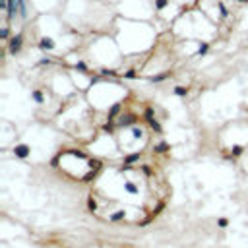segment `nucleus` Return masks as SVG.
Instances as JSON below:
<instances>
[{
  "label": "nucleus",
  "mask_w": 248,
  "mask_h": 248,
  "mask_svg": "<svg viewBox=\"0 0 248 248\" xmlns=\"http://www.w3.org/2000/svg\"><path fill=\"white\" fill-rule=\"evenodd\" d=\"M240 2H244V0H240Z\"/></svg>",
  "instance_id": "10"
},
{
  "label": "nucleus",
  "mask_w": 248,
  "mask_h": 248,
  "mask_svg": "<svg viewBox=\"0 0 248 248\" xmlns=\"http://www.w3.org/2000/svg\"><path fill=\"white\" fill-rule=\"evenodd\" d=\"M167 6V0H157V8H165Z\"/></svg>",
  "instance_id": "8"
},
{
  "label": "nucleus",
  "mask_w": 248,
  "mask_h": 248,
  "mask_svg": "<svg viewBox=\"0 0 248 248\" xmlns=\"http://www.w3.org/2000/svg\"><path fill=\"white\" fill-rule=\"evenodd\" d=\"M174 93H177V95H186V89H184V87H177V89H174Z\"/></svg>",
  "instance_id": "6"
},
{
  "label": "nucleus",
  "mask_w": 248,
  "mask_h": 248,
  "mask_svg": "<svg viewBox=\"0 0 248 248\" xmlns=\"http://www.w3.org/2000/svg\"><path fill=\"white\" fill-rule=\"evenodd\" d=\"M27 145H19V147H16V153H18V157H25L27 155Z\"/></svg>",
  "instance_id": "3"
},
{
  "label": "nucleus",
  "mask_w": 248,
  "mask_h": 248,
  "mask_svg": "<svg viewBox=\"0 0 248 248\" xmlns=\"http://www.w3.org/2000/svg\"><path fill=\"white\" fill-rule=\"evenodd\" d=\"M33 97H35V101H39V103L43 101V95H41V91H35V95H33Z\"/></svg>",
  "instance_id": "7"
},
{
  "label": "nucleus",
  "mask_w": 248,
  "mask_h": 248,
  "mask_svg": "<svg viewBox=\"0 0 248 248\" xmlns=\"http://www.w3.org/2000/svg\"><path fill=\"white\" fill-rule=\"evenodd\" d=\"M206 51H207V45H202V47H200V51H198V52H200V54H204Z\"/></svg>",
  "instance_id": "9"
},
{
  "label": "nucleus",
  "mask_w": 248,
  "mask_h": 248,
  "mask_svg": "<svg viewBox=\"0 0 248 248\" xmlns=\"http://www.w3.org/2000/svg\"><path fill=\"white\" fill-rule=\"evenodd\" d=\"M138 157H140V155H138V153H134V155H130V157H128V159H126V163H134V161H136V159H138Z\"/></svg>",
  "instance_id": "5"
},
{
  "label": "nucleus",
  "mask_w": 248,
  "mask_h": 248,
  "mask_svg": "<svg viewBox=\"0 0 248 248\" xmlns=\"http://www.w3.org/2000/svg\"><path fill=\"white\" fill-rule=\"evenodd\" d=\"M19 49H21V35H18L16 39H12V43H10V51L12 52H18Z\"/></svg>",
  "instance_id": "2"
},
{
  "label": "nucleus",
  "mask_w": 248,
  "mask_h": 248,
  "mask_svg": "<svg viewBox=\"0 0 248 248\" xmlns=\"http://www.w3.org/2000/svg\"><path fill=\"white\" fill-rule=\"evenodd\" d=\"M52 47H54L52 39H43L41 41V49H52Z\"/></svg>",
  "instance_id": "4"
},
{
  "label": "nucleus",
  "mask_w": 248,
  "mask_h": 248,
  "mask_svg": "<svg viewBox=\"0 0 248 248\" xmlns=\"http://www.w3.org/2000/svg\"><path fill=\"white\" fill-rule=\"evenodd\" d=\"M18 4H19V0H8V18H14L16 16Z\"/></svg>",
  "instance_id": "1"
}]
</instances>
